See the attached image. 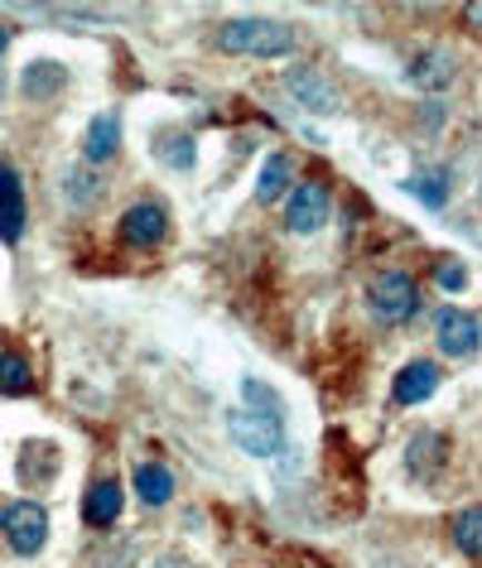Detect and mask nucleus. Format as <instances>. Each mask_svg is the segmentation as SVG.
<instances>
[{
	"mask_svg": "<svg viewBox=\"0 0 482 568\" xmlns=\"http://www.w3.org/2000/svg\"><path fill=\"white\" fill-rule=\"evenodd\" d=\"M154 154H160V164L164 169H193L198 164V140L193 135H183V131H160L154 135Z\"/></svg>",
	"mask_w": 482,
	"mask_h": 568,
	"instance_id": "a211bd4d",
	"label": "nucleus"
},
{
	"mask_svg": "<svg viewBox=\"0 0 482 568\" xmlns=\"http://www.w3.org/2000/svg\"><path fill=\"white\" fill-rule=\"evenodd\" d=\"M30 362L16 357V352H0V395H30Z\"/></svg>",
	"mask_w": 482,
	"mask_h": 568,
	"instance_id": "412c9836",
	"label": "nucleus"
},
{
	"mask_svg": "<svg viewBox=\"0 0 482 568\" xmlns=\"http://www.w3.org/2000/svg\"><path fill=\"white\" fill-rule=\"evenodd\" d=\"M169 236V212L160 203H135V207H125V217H121V241L125 246H160V241Z\"/></svg>",
	"mask_w": 482,
	"mask_h": 568,
	"instance_id": "6e6552de",
	"label": "nucleus"
},
{
	"mask_svg": "<svg viewBox=\"0 0 482 568\" xmlns=\"http://www.w3.org/2000/svg\"><path fill=\"white\" fill-rule=\"evenodd\" d=\"M285 92L304 111H319V116H333V111H338V88L319 73V68H304V63L290 68V73H285Z\"/></svg>",
	"mask_w": 482,
	"mask_h": 568,
	"instance_id": "0eeeda50",
	"label": "nucleus"
},
{
	"mask_svg": "<svg viewBox=\"0 0 482 568\" xmlns=\"http://www.w3.org/2000/svg\"><path fill=\"white\" fill-rule=\"evenodd\" d=\"M68 82V68L63 63H53V59H39L24 68V78H20V92L24 97H34V102H44V97H53Z\"/></svg>",
	"mask_w": 482,
	"mask_h": 568,
	"instance_id": "dca6fc26",
	"label": "nucleus"
},
{
	"mask_svg": "<svg viewBox=\"0 0 482 568\" xmlns=\"http://www.w3.org/2000/svg\"><path fill=\"white\" fill-rule=\"evenodd\" d=\"M434 275H439V284H444V290H463V265H459V261H444V265L434 270Z\"/></svg>",
	"mask_w": 482,
	"mask_h": 568,
	"instance_id": "b1692460",
	"label": "nucleus"
},
{
	"mask_svg": "<svg viewBox=\"0 0 482 568\" xmlns=\"http://www.w3.org/2000/svg\"><path fill=\"white\" fill-rule=\"evenodd\" d=\"M439 381H444V372H439L434 362H410V366H401L391 395H395V405H424L439 390Z\"/></svg>",
	"mask_w": 482,
	"mask_h": 568,
	"instance_id": "9b49d317",
	"label": "nucleus"
},
{
	"mask_svg": "<svg viewBox=\"0 0 482 568\" xmlns=\"http://www.w3.org/2000/svg\"><path fill=\"white\" fill-rule=\"evenodd\" d=\"M294 189V164H290V154H265V164H261V174H257V197L261 203H275V197H285Z\"/></svg>",
	"mask_w": 482,
	"mask_h": 568,
	"instance_id": "2eb2a0df",
	"label": "nucleus"
},
{
	"mask_svg": "<svg viewBox=\"0 0 482 568\" xmlns=\"http://www.w3.org/2000/svg\"><path fill=\"white\" fill-rule=\"evenodd\" d=\"M117 154H121V116L117 111H97L88 121V135H82V160L97 169V164L117 160Z\"/></svg>",
	"mask_w": 482,
	"mask_h": 568,
	"instance_id": "1a4fd4ad",
	"label": "nucleus"
},
{
	"mask_svg": "<svg viewBox=\"0 0 482 568\" xmlns=\"http://www.w3.org/2000/svg\"><path fill=\"white\" fill-rule=\"evenodd\" d=\"M444 453H449V438L444 434H420L415 444H410V473L434 477L439 467H444Z\"/></svg>",
	"mask_w": 482,
	"mask_h": 568,
	"instance_id": "6ab92c4d",
	"label": "nucleus"
},
{
	"mask_svg": "<svg viewBox=\"0 0 482 568\" xmlns=\"http://www.w3.org/2000/svg\"><path fill=\"white\" fill-rule=\"evenodd\" d=\"M135 496L145 506H169V496H174V473L160 463H140L135 467Z\"/></svg>",
	"mask_w": 482,
	"mask_h": 568,
	"instance_id": "f3484780",
	"label": "nucleus"
},
{
	"mask_svg": "<svg viewBox=\"0 0 482 568\" xmlns=\"http://www.w3.org/2000/svg\"><path fill=\"white\" fill-rule=\"evenodd\" d=\"M212 44L222 53H237V59H285L300 49V34L280 20H232L212 34Z\"/></svg>",
	"mask_w": 482,
	"mask_h": 568,
	"instance_id": "f257e3e1",
	"label": "nucleus"
},
{
	"mask_svg": "<svg viewBox=\"0 0 482 568\" xmlns=\"http://www.w3.org/2000/svg\"><path fill=\"white\" fill-rule=\"evenodd\" d=\"M323 222H329V189L314 179L294 183L285 197V226L294 236H314V232H323Z\"/></svg>",
	"mask_w": 482,
	"mask_h": 568,
	"instance_id": "39448f33",
	"label": "nucleus"
},
{
	"mask_svg": "<svg viewBox=\"0 0 482 568\" xmlns=\"http://www.w3.org/2000/svg\"><path fill=\"white\" fill-rule=\"evenodd\" d=\"M0 530H6L10 549L30 559V554H39L44 539H49V510L39 501H10L6 510H0Z\"/></svg>",
	"mask_w": 482,
	"mask_h": 568,
	"instance_id": "20e7f679",
	"label": "nucleus"
},
{
	"mask_svg": "<svg viewBox=\"0 0 482 568\" xmlns=\"http://www.w3.org/2000/svg\"><path fill=\"white\" fill-rule=\"evenodd\" d=\"M366 308H372V318L386 323V328L410 323L420 314V284L410 275H401V270H386V275H376L366 284Z\"/></svg>",
	"mask_w": 482,
	"mask_h": 568,
	"instance_id": "7ed1b4c3",
	"label": "nucleus"
},
{
	"mask_svg": "<svg viewBox=\"0 0 482 568\" xmlns=\"http://www.w3.org/2000/svg\"><path fill=\"white\" fill-rule=\"evenodd\" d=\"M145 568H198V564L183 559V554H160V559H150Z\"/></svg>",
	"mask_w": 482,
	"mask_h": 568,
	"instance_id": "393cba45",
	"label": "nucleus"
},
{
	"mask_svg": "<svg viewBox=\"0 0 482 568\" xmlns=\"http://www.w3.org/2000/svg\"><path fill=\"white\" fill-rule=\"evenodd\" d=\"M227 434H232V444L241 453H251V458H285L290 453V434H285V419L280 415H261V409H227Z\"/></svg>",
	"mask_w": 482,
	"mask_h": 568,
	"instance_id": "f03ea898",
	"label": "nucleus"
},
{
	"mask_svg": "<svg viewBox=\"0 0 482 568\" xmlns=\"http://www.w3.org/2000/svg\"><path fill=\"white\" fill-rule=\"evenodd\" d=\"M241 405H247V409H261V415H280V419H285V400H280L271 386L251 381V376L241 381Z\"/></svg>",
	"mask_w": 482,
	"mask_h": 568,
	"instance_id": "5701e85b",
	"label": "nucleus"
},
{
	"mask_svg": "<svg viewBox=\"0 0 482 568\" xmlns=\"http://www.w3.org/2000/svg\"><path fill=\"white\" fill-rule=\"evenodd\" d=\"M453 539H459V549L468 559H478L482 554V510L478 506H463L459 520H453Z\"/></svg>",
	"mask_w": 482,
	"mask_h": 568,
	"instance_id": "4be33fe9",
	"label": "nucleus"
},
{
	"mask_svg": "<svg viewBox=\"0 0 482 568\" xmlns=\"http://www.w3.org/2000/svg\"><path fill=\"white\" fill-rule=\"evenodd\" d=\"M121 506H125V491H121V481H92L88 496H82V520L92 525V530H107V525H117L121 516Z\"/></svg>",
	"mask_w": 482,
	"mask_h": 568,
	"instance_id": "ddd939ff",
	"label": "nucleus"
},
{
	"mask_svg": "<svg viewBox=\"0 0 482 568\" xmlns=\"http://www.w3.org/2000/svg\"><path fill=\"white\" fill-rule=\"evenodd\" d=\"M24 236V189L16 169H0V241L16 246Z\"/></svg>",
	"mask_w": 482,
	"mask_h": 568,
	"instance_id": "f8f14e48",
	"label": "nucleus"
},
{
	"mask_svg": "<svg viewBox=\"0 0 482 568\" xmlns=\"http://www.w3.org/2000/svg\"><path fill=\"white\" fill-rule=\"evenodd\" d=\"M434 343L444 357H473L478 343H482V328H478V314H468V308H444L434 323Z\"/></svg>",
	"mask_w": 482,
	"mask_h": 568,
	"instance_id": "423d86ee",
	"label": "nucleus"
},
{
	"mask_svg": "<svg viewBox=\"0 0 482 568\" xmlns=\"http://www.w3.org/2000/svg\"><path fill=\"white\" fill-rule=\"evenodd\" d=\"M10 49V30H6V24H0V53H6Z\"/></svg>",
	"mask_w": 482,
	"mask_h": 568,
	"instance_id": "a878e982",
	"label": "nucleus"
},
{
	"mask_svg": "<svg viewBox=\"0 0 482 568\" xmlns=\"http://www.w3.org/2000/svg\"><path fill=\"white\" fill-rule=\"evenodd\" d=\"M453 78H459V59H453L449 49L420 53V59L410 63V73H405V82L410 88H420V92H444V88H453Z\"/></svg>",
	"mask_w": 482,
	"mask_h": 568,
	"instance_id": "9d476101",
	"label": "nucleus"
},
{
	"mask_svg": "<svg viewBox=\"0 0 482 568\" xmlns=\"http://www.w3.org/2000/svg\"><path fill=\"white\" fill-rule=\"evenodd\" d=\"M97 197H102V174H97L92 164H78L63 174V203L73 212H88L97 207Z\"/></svg>",
	"mask_w": 482,
	"mask_h": 568,
	"instance_id": "4468645a",
	"label": "nucleus"
},
{
	"mask_svg": "<svg viewBox=\"0 0 482 568\" xmlns=\"http://www.w3.org/2000/svg\"><path fill=\"white\" fill-rule=\"evenodd\" d=\"M405 193L420 197L424 207L439 212V207L449 203V174H444V169H430V174H410V179H405Z\"/></svg>",
	"mask_w": 482,
	"mask_h": 568,
	"instance_id": "aec40b11",
	"label": "nucleus"
}]
</instances>
